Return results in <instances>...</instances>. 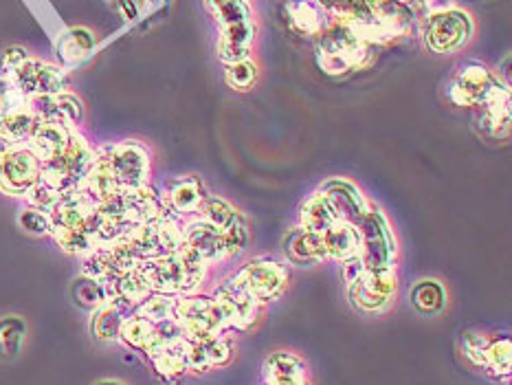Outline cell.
I'll use <instances>...</instances> for the list:
<instances>
[{
    "label": "cell",
    "instance_id": "1",
    "mask_svg": "<svg viewBox=\"0 0 512 385\" xmlns=\"http://www.w3.org/2000/svg\"><path fill=\"white\" fill-rule=\"evenodd\" d=\"M139 271L146 275L152 293H165L172 297L192 295L205 282L209 267L194 251L185 245L157 260H143Z\"/></svg>",
    "mask_w": 512,
    "mask_h": 385
},
{
    "label": "cell",
    "instance_id": "2",
    "mask_svg": "<svg viewBox=\"0 0 512 385\" xmlns=\"http://www.w3.org/2000/svg\"><path fill=\"white\" fill-rule=\"evenodd\" d=\"M317 62L328 75H345L365 69L374 60L370 44H365L356 31L341 20H330L315 38Z\"/></svg>",
    "mask_w": 512,
    "mask_h": 385
},
{
    "label": "cell",
    "instance_id": "3",
    "mask_svg": "<svg viewBox=\"0 0 512 385\" xmlns=\"http://www.w3.org/2000/svg\"><path fill=\"white\" fill-rule=\"evenodd\" d=\"M211 14L220 25L218 58L225 64H233L251 58V47L255 40V20L247 0H225Z\"/></svg>",
    "mask_w": 512,
    "mask_h": 385
},
{
    "label": "cell",
    "instance_id": "4",
    "mask_svg": "<svg viewBox=\"0 0 512 385\" xmlns=\"http://www.w3.org/2000/svg\"><path fill=\"white\" fill-rule=\"evenodd\" d=\"M475 22L469 11L442 7L422 20V38L433 53H455L471 42Z\"/></svg>",
    "mask_w": 512,
    "mask_h": 385
},
{
    "label": "cell",
    "instance_id": "5",
    "mask_svg": "<svg viewBox=\"0 0 512 385\" xmlns=\"http://www.w3.org/2000/svg\"><path fill=\"white\" fill-rule=\"evenodd\" d=\"M95 159L93 148L88 146V141L80 135V130H73V137L58 157L42 163L40 181L51 185L55 192H71L82 183L88 168Z\"/></svg>",
    "mask_w": 512,
    "mask_h": 385
},
{
    "label": "cell",
    "instance_id": "6",
    "mask_svg": "<svg viewBox=\"0 0 512 385\" xmlns=\"http://www.w3.org/2000/svg\"><path fill=\"white\" fill-rule=\"evenodd\" d=\"M113 174L119 192H132L148 185L150 179V152L139 141L113 143L95 152Z\"/></svg>",
    "mask_w": 512,
    "mask_h": 385
},
{
    "label": "cell",
    "instance_id": "7",
    "mask_svg": "<svg viewBox=\"0 0 512 385\" xmlns=\"http://www.w3.org/2000/svg\"><path fill=\"white\" fill-rule=\"evenodd\" d=\"M174 322L189 341L205 339L209 335H222L227 328L220 306L211 295H181L176 297Z\"/></svg>",
    "mask_w": 512,
    "mask_h": 385
},
{
    "label": "cell",
    "instance_id": "8",
    "mask_svg": "<svg viewBox=\"0 0 512 385\" xmlns=\"http://www.w3.org/2000/svg\"><path fill=\"white\" fill-rule=\"evenodd\" d=\"M7 82L25 97L55 95L69 88V75L60 66L27 58L16 71L7 75Z\"/></svg>",
    "mask_w": 512,
    "mask_h": 385
},
{
    "label": "cell",
    "instance_id": "9",
    "mask_svg": "<svg viewBox=\"0 0 512 385\" xmlns=\"http://www.w3.org/2000/svg\"><path fill=\"white\" fill-rule=\"evenodd\" d=\"M363 249L361 258L365 262V269H378V267H396V238L394 231L389 227L387 218L372 207V212L363 218L359 225Z\"/></svg>",
    "mask_w": 512,
    "mask_h": 385
},
{
    "label": "cell",
    "instance_id": "10",
    "mask_svg": "<svg viewBox=\"0 0 512 385\" xmlns=\"http://www.w3.org/2000/svg\"><path fill=\"white\" fill-rule=\"evenodd\" d=\"M499 82H502V77L495 75L486 64L466 62L453 75L449 84V99L455 106L480 108L491 97Z\"/></svg>",
    "mask_w": 512,
    "mask_h": 385
},
{
    "label": "cell",
    "instance_id": "11",
    "mask_svg": "<svg viewBox=\"0 0 512 385\" xmlns=\"http://www.w3.org/2000/svg\"><path fill=\"white\" fill-rule=\"evenodd\" d=\"M236 278L244 284V289H247L255 300L264 304L277 300V297L284 293L288 286V269L284 262L262 256L251 260L249 264H244L236 273Z\"/></svg>",
    "mask_w": 512,
    "mask_h": 385
},
{
    "label": "cell",
    "instance_id": "12",
    "mask_svg": "<svg viewBox=\"0 0 512 385\" xmlns=\"http://www.w3.org/2000/svg\"><path fill=\"white\" fill-rule=\"evenodd\" d=\"M398 278L394 267L365 269L359 278L350 284V300L365 313H381L392 304Z\"/></svg>",
    "mask_w": 512,
    "mask_h": 385
},
{
    "label": "cell",
    "instance_id": "13",
    "mask_svg": "<svg viewBox=\"0 0 512 385\" xmlns=\"http://www.w3.org/2000/svg\"><path fill=\"white\" fill-rule=\"evenodd\" d=\"M42 163L27 146H18L0 157V194L25 198L40 181Z\"/></svg>",
    "mask_w": 512,
    "mask_h": 385
},
{
    "label": "cell",
    "instance_id": "14",
    "mask_svg": "<svg viewBox=\"0 0 512 385\" xmlns=\"http://www.w3.org/2000/svg\"><path fill=\"white\" fill-rule=\"evenodd\" d=\"M211 297H214L216 304L220 306L227 328L249 330L255 322H258L262 304L255 300L247 289H244V284L236 278V275L225 282H220Z\"/></svg>",
    "mask_w": 512,
    "mask_h": 385
},
{
    "label": "cell",
    "instance_id": "15",
    "mask_svg": "<svg viewBox=\"0 0 512 385\" xmlns=\"http://www.w3.org/2000/svg\"><path fill=\"white\" fill-rule=\"evenodd\" d=\"M183 245L189 251H194L207 267L229 260L225 247V231L209 225L207 220L198 216L183 218Z\"/></svg>",
    "mask_w": 512,
    "mask_h": 385
},
{
    "label": "cell",
    "instance_id": "16",
    "mask_svg": "<svg viewBox=\"0 0 512 385\" xmlns=\"http://www.w3.org/2000/svg\"><path fill=\"white\" fill-rule=\"evenodd\" d=\"M27 104L31 113L38 117V121H58V124H66L71 128L80 126L86 115L82 99L69 91L27 97Z\"/></svg>",
    "mask_w": 512,
    "mask_h": 385
},
{
    "label": "cell",
    "instance_id": "17",
    "mask_svg": "<svg viewBox=\"0 0 512 385\" xmlns=\"http://www.w3.org/2000/svg\"><path fill=\"white\" fill-rule=\"evenodd\" d=\"M319 192L330 201L332 209H335L337 214V220H345V223L359 227L363 223V218L372 212L370 201L363 196L359 187L345 179H332L321 187Z\"/></svg>",
    "mask_w": 512,
    "mask_h": 385
},
{
    "label": "cell",
    "instance_id": "18",
    "mask_svg": "<svg viewBox=\"0 0 512 385\" xmlns=\"http://www.w3.org/2000/svg\"><path fill=\"white\" fill-rule=\"evenodd\" d=\"M207 190L203 181L198 176H181V179H174L161 194V201L165 212L176 216V218H187V216H196L200 205L205 203Z\"/></svg>",
    "mask_w": 512,
    "mask_h": 385
},
{
    "label": "cell",
    "instance_id": "19",
    "mask_svg": "<svg viewBox=\"0 0 512 385\" xmlns=\"http://www.w3.org/2000/svg\"><path fill=\"white\" fill-rule=\"evenodd\" d=\"M282 245L286 260L295 264V267H315V264L328 260L324 238H321V234H315V231H308L304 227H295L288 231Z\"/></svg>",
    "mask_w": 512,
    "mask_h": 385
},
{
    "label": "cell",
    "instance_id": "20",
    "mask_svg": "<svg viewBox=\"0 0 512 385\" xmlns=\"http://www.w3.org/2000/svg\"><path fill=\"white\" fill-rule=\"evenodd\" d=\"M233 357L231 341L220 335H209L205 339L189 341L187 350V370L209 372L211 368L227 366Z\"/></svg>",
    "mask_w": 512,
    "mask_h": 385
},
{
    "label": "cell",
    "instance_id": "21",
    "mask_svg": "<svg viewBox=\"0 0 512 385\" xmlns=\"http://www.w3.org/2000/svg\"><path fill=\"white\" fill-rule=\"evenodd\" d=\"M73 130L66 124H58V121H38V126L33 128L29 141L25 146L36 154L40 159V163L49 161L53 157H58V154L69 146V141L73 137Z\"/></svg>",
    "mask_w": 512,
    "mask_h": 385
},
{
    "label": "cell",
    "instance_id": "22",
    "mask_svg": "<svg viewBox=\"0 0 512 385\" xmlns=\"http://www.w3.org/2000/svg\"><path fill=\"white\" fill-rule=\"evenodd\" d=\"M135 304L124 300V297H110L102 306L95 308L93 315V335L99 341H119L121 326L128 317L135 315Z\"/></svg>",
    "mask_w": 512,
    "mask_h": 385
},
{
    "label": "cell",
    "instance_id": "23",
    "mask_svg": "<svg viewBox=\"0 0 512 385\" xmlns=\"http://www.w3.org/2000/svg\"><path fill=\"white\" fill-rule=\"evenodd\" d=\"M480 128L484 135L493 139H504L510 132V91L506 82H499L491 97L480 106Z\"/></svg>",
    "mask_w": 512,
    "mask_h": 385
},
{
    "label": "cell",
    "instance_id": "24",
    "mask_svg": "<svg viewBox=\"0 0 512 385\" xmlns=\"http://www.w3.org/2000/svg\"><path fill=\"white\" fill-rule=\"evenodd\" d=\"M324 247L330 260L335 262H345L350 258L361 256L363 249V240H361V231L352 223H345V220H335L324 234Z\"/></svg>",
    "mask_w": 512,
    "mask_h": 385
},
{
    "label": "cell",
    "instance_id": "25",
    "mask_svg": "<svg viewBox=\"0 0 512 385\" xmlns=\"http://www.w3.org/2000/svg\"><path fill=\"white\" fill-rule=\"evenodd\" d=\"M284 16L288 27H291L299 36L317 38L324 27L330 22L326 11L321 9L313 0H291L284 7Z\"/></svg>",
    "mask_w": 512,
    "mask_h": 385
},
{
    "label": "cell",
    "instance_id": "26",
    "mask_svg": "<svg viewBox=\"0 0 512 385\" xmlns=\"http://www.w3.org/2000/svg\"><path fill=\"white\" fill-rule=\"evenodd\" d=\"M187 350H189V339L178 337L170 341L168 346H163L157 355L150 359L161 379L172 381V379L183 377L187 372Z\"/></svg>",
    "mask_w": 512,
    "mask_h": 385
},
{
    "label": "cell",
    "instance_id": "27",
    "mask_svg": "<svg viewBox=\"0 0 512 385\" xmlns=\"http://www.w3.org/2000/svg\"><path fill=\"white\" fill-rule=\"evenodd\" d=\"M299 218H302V225L299 227L315 231V234H324V231L337 220V214L335 209H332L328 198L321 192H317L304 203Z\"/></svg>",
    "mask_w": 512,
    "mask_h": 385
},
{
    "label": "cell",
    "instance_id": "28",
    "mask_svg": "<svg viewBox=\"0 0 512 385\" xmlns=\"http://www.w3.org/2000/svg\"><path fill=\"white\" fill-rule=\"evenodd\" d=\"M106 286H108L110 297H124V300L132 302L135 306H139L143 300H148V297L152 295L146 275L139 271V267L124 273V275H119V278H115Z\"/></svg>",
    "mask_w": 512,
    "mask_h": 385
},
{
    "label": "cell",
    "instance_id": "29",
    "mask_svg": "<svg viewBox=\"0 0 512 385\" xmlns=\"http://www.w3.org/2000/svg\"><path fill=\"white\" fill-rule=\"evenodd\" d=\"M95 49V36L84 27H75L58 40V55L64 64H75L91 55Z\"/></svg>",
    "mask_w": 512,
    "mask_h": 385
},
{
    "label": "cell",
    "instance_id": "30",
    "mask_svg": "<svg viewBox=\"0 0 512 385\" xmlns=\"http://www.w3.org/2000/svg\"><path fill=\"white\" fill-rule=\"evenodd\" d=\"M264 374L266 379L271 377H284V379H308L306 363L293 352H273V355L264 361Z\"/></svg>",
    "mask_w": 512,
    "mask_h": 385
},
{
    "label": "cell",
    "instance_id": "31",
    "mask_svg": "<svg viewBox=\"0 0 512 385\" xmlns=\"http://www.w3.org/2000/svg\"><path fill=\"white\" fill-rule=\"evenodd\" d=\"M174 311H176V297L165 295V293H152L148 300H143L135 308V315L148 319L152 324H159V322L174 319Z\"/></svg>",
    "mask_w": 512,
    "mask_h": 385
},
{
    "label": "cell",
    "instance_id": "32",
    "mask_svg": "<svg viewBox=\"0 0 512 385\" xmlns=\"http://www.w3.org/2000/svg\"><path fill=\"white\" fill-rule=\"evenodd\" d=\"M154 333V324L148 322V319H143L139 315H132L128 317L124 326H121V333H119V341L121 344H126L128 348L143 352L146 346L150 344Z\"/></svg>",
    "mask_w": 512,
    "mask_h": 385
},
{
    "label": "cell",
    "instance_id": "33",
    "mask_svg": "<svg viewBox=\"0 0 512 385\" xmlns=\"http://www.w3.org/2000/svg\"><path fill=\"white\" fill-rule=\"evenodd\" d=\"M315 3L326 11L330 20L356 22L370 16V7L365 0H315Z\"/></svg>",
    "mask_w": 512,
    "mask_h": 385
},
{
    "label": "cell",
    "instance_id": "34",
    "mask_svg": "<svg viewBox=\"0 0 512 385\" xmlns=\"http://www.w3.org/2000/svg\"><path fill=\"white\" fill-rule=\"evenodd\" d=\"M73 300H75V304H80L82 308L95 311L97 306H102L106 300H110L108 286L82 275V278L75 280V284H73Z\"/></svg>",
    "mask_w": 512,
    "mask_h": 385
},
{
    "label": "cell",
    "instance_id": "35",
    "mask_svg": "<svg viewBox=\"0 0 512 385\" xmlns=\"http://www.w3.org/2000/svg\"><path fill=\"white\" fill-rule=\"evenodd\" d=\"M411 302H414L420 313H438L444 306V289L436 280H422L411 291Z\"/></svg>",
    "mask_w": 512,
    "mask_h": 385
},
{
    "label": "cell",
    "instance_id": "36",
    "mask_svg": "<svg viewBox=\"0 0 512 385\" xmlns=\"http://www.w3.org/2000/svg\"><path fill=\"white\" fill-rule=\"evenodd\" d=\"M196 216L207 220L209 225H214V227L225 231L229 225H233V220H236L240 214L227 201H222V198L207 196L205 203L200 205Z\"/></svg>",
    "mask_w": 512,
    "mask_h": 385
},
{
    "label": "cell",
    "instance_id": "37",
    "mask_svg": "<svg viewBox=\"0 0 512 385\" xmlns=\"http://www.w3.org/2000/svg\"><path fill=\"white\" fill-rule=\"evenodd\" d=\"M512 368V346L510 339H495L488 344L484 355V370L497 374V377H508Z\"/></svg>",
    "mask_w": 512,
    "mask_h": 385
},
{
    "label": "cell",
    "instance_id": "38",
    "mask_svg": "<svg viewBox=\"0 0 512 385\" xmlns=\"http://www.w3.org/2000/svg\"><path fill=\"white\" fill-rule=\"evenodd\" d=\"M258 75H260L258 64H255L251 58H247V60L227 64L225 80L233 91H249V88L258 82Z\"/></svg>",
    "mask_w": 512,
    "mask_h": 385
},
{
    "label": "cell",
    "instance_id": "39",
    "mask_svg": "<svg viewBox=\"0 0 512 385\" xmlns=\"http://www.w3.org/2000/svg\"><path fill=\"white\" fill-rule=\"evenodd\" d=\"M25 339V322L20 317H5L0 322V352L11 357L16 355Z\"/></svg>",
    "mask_w": 512,
    "mask_h": 385
},
{
    "label": "cell",
    "instance_id": "40",
    "mask_svg": "<svg viewBox=\"0 0 512 385\" xmlns=\"http://www.w3.org/2000/svg\"><path fill=\"white\" fill-rule=\"evenodd\" d=\"M249 245V227H247V220L242 216H238L233 220V225H229L225 229V247H227V258H236L240 253L247 249Z\"/></svg>",
    "mask_w": 512,
    "mask_h": 385
},
{
    "label": "cell",
    "instance_id": "41",
    "mask_svg": "<svg viewBox=\"0 0 512 385\" xmlns=\"http://www.w3.org/2000/svg\"><path fill=\"white\" fill-rule=\"evenodd\" d=\"M18 223L20 227L29 231L33 236H47L51 234V214L49 212H42L38 207H27L22 209L20 216H18Z\"/></svg>",
    "mask_w": 512,
    "mask_h": 385
},
{
    "label": "cell",
    "instance_id": "42",
    "mask_svg": "<svg viewBox=\"0 0 512 385\" xmlns=\"http://www.w3.org/2000/svg\"><path fill=\"white\" fill-rule=\"evenodd\" d=\"M488 344H491V339H488L484 333H466L462 339L464 357L469 359L473 366L484 368V355H486Z\"/></svg>",
    "mask_w": 512,
    "mask_h": 385
},
{
    "label": "cell",
    "instance_id": "43",
    "mask_svg": "<svg viewBox=\"0 0 512 385\" xmlns=\"http://www.w3.org/2000/svg\"><path fill=\"white\" fill-rule=\"evenodd\" d=\"M25 198H27V203L31 207H38V209H42V212H51V209L55 207V203H58L60 198H62V194L55 192L51 185L38 181L36 185L31 187L29 194Z\"/></svg>",
    "mask_w": 512,
    "mask_h": 385
},
{
    "label": "cell",
    "instance_id": "44",
    "mask_svg": "<svg viewBox=\"0 0 512 385\" xmlns=\"http://www.w3.org/2000/svg\"><path fill=\"white\" fill-rule=\"evenodd\" d=\"M29 58V53H27V49H22V47H9L5 53H3V58H0V66H3V71H5V75H9L11 71H16L18 66L25 62Z\"/></svg>",
    "mask_w": 512,
    "mask_h": 385
},
{
    "label": "cell",
    "instance_id": "45",
    "mask_svg": "<svg viewBox=\"0 0 512 385\" xmlns=\"http://www.w3.org/2000/svg\"><path fill=\"white\" fill-rule=\"evenodd\" d=\"M341 269H343V280L348 282V284H352L365 271V262H363L361 256H356V258H350V260L341 262Z\"/></svg>",
    "mask_w": 512,
    "mask_h": 385
},
{
    "label": "cell",
    "instance_id": "46",
    "mask_svg": "<svg viewBox=\"0 0 512 385\" xmlns=\"http://www.w3.org/2000/svg\"><path fill=\"white\" fill-rule=\"evenodd\" d=\"M266 385H310L308 379H284V377H271L266 379Z\"/></svg>",
    "mask_w": 512,
    "mask_h": 385
},
{
    "label": "cell",
    "instance_id": "47",
    "mask_svg": "<svg viewBox=\"0 0 512 385\" xmlns=\"http://www.w3.org/2000/svg\"><path fill=\"white\" fill-rule=\"evenodd\" d=\"M222 3H225V0H207V7L211 9V11H214L216 7H220Z\"/></svg>",
    "mask_w": 512,
    "mask_h": 385
},
{
    "label": "cell",
    "instance_id": "48",
    "mask_svg": "<svg viewBox=\"0 0 512 385\" xmlns=\"http://www.w3.org/2000/svg\"><path fill=\"white\" fill-rule=\"evenodd\" d=\"M97 385H121V383H117V381H102V383H97Z\"/></svg>",
    "mask_w": 512,
    "mask_h": 385
}]
</instances>
